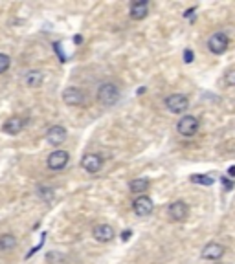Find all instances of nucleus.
Returning a JSON list of instances; mask_svg holds the SVG:
<instances>
[{
	"instance_id": "8",
	"label": "nucleus",
	"mask_w": 235,
	"mask_h": 264,
	"mask_svg": "<svg viewBox=\"0 0 235 264\" xmlns=\"http://www.w3.org/2000/svg\"><path fill=\"white\" fill-rule=\"evenodd\" d=\"M63 101L70 106H81L85 103V94L76 86H68L63 92Z\"/></svg>"
},
{
	"instance_id": "17",
	"label": "nucleus",
	"mask_w": 235,
	"mask_h": 264,
	"mask_svg": "<svg viewBox=\"0 0 235 264\" xmlns=\"http://www.w3.org/2000/svg\"><path fill=\"white\" fill-rule=\"evenodd\" d=\"M147 187H149V180H145V178H136L129 183V189L132 193H144L147 191Z\"/></svg>"
},
{
	"instance_id": "19",
	"label": "nucleus",
	"mask_w": 235,
	"mask_h": 264,
	"mask_svg": "<svg viewBox=\"0 0 235 264\" xmlns=\"http://www.w3.org/2000/svg\"><path fill=\"white\" fill-rule=\"evenodd\" d=\"M9 64H11L9 55H6V53H0V74H4V72L9 68Z\"/></svg>"
},
{
	"instance_id": "14",
	"label": "nucleus",
	"mask_w": 235,
	"mask_h": 264,
	"mask_svg": "<svg viewBox=\"0 0 235 264\" xmlns=\"http://www.w3.org/2000/svg\"><path fill=\"white\" fill-rule=\"evenodd\" d=\"M24 125H26V121L22 118H19V116H13V118H8V120L4 121V127L2 130L6 132V134H19V132H22Z\"/></svg>"
},
{
	"instance_id": "2",
	"label": "nucleus",
	"mask_w": 235,
	"mask_h": 264,
	"mask_svg": "<svg viewBox=\"0 0 235 264\" xmlns=\"http://www.w3.org/2000/svg\"><path fill=\"white\" fill-rule=\"evenodd\" d=\"M176 130L186 138L195 136L198 130V120L195 116H184V118H180L178 123H176Z\"/></svg>"
},
{
	"instance_id": "12",
	"label": "nucleus",
	"mask_w": 235,
	"mask_h": 264,
	"mask_svg": "<svg viewBox=\"0 0 235 264\" xmlns=\"http://www.w3.org/2000/svg\"><path fill=\"white\" fill-rule=\"evenodd\" d=\"M224 246L219 244V242H210V244H206L204 249H202V259L206 261H219L220 257L224 255Z\"/></svg>"
},
{
	"instance_id": "23",
	"label": "nucleus",
	"mask_w": 235,
	"mask_h": 264,
	"mask_svg": "<svg viewBox=\"0 0 235 264\" xmlns=\"http://www.w3.org/2000/svg\"><path fill=\"white\" fill-rule=\"evenodd\" d=\"M129 237H130V231H123V235H122L123 241H129Z\"/></svg>"
},
{
	"instance_id": "7",
	"label": "nucleus",
	"mask_w": 235,
	"mask_h": 264,
	"mask_svg": "<svg viewBox=\"0 0 235 264\" xmlns=\"http://www.w3.org/2000/svg\"><path fill=\"white\" fill-rule=\"evenodd\" d=\"M152 209H154V205H152V200L149 196H138L136 200L132 202V211L136 213L138 217H147V215H151Z\"/></svg>"
},
{
	"instance_id": "5",
	"label": "nucleus",
	"mask_w": 235,
	"mask_h": 264,
	"mask_svg": "<svg viewBox=\"0 0 235 264\" xmlns=\"http://www.w3.org/2000/svg\"><path fill=\"white\" fill-rule=\"evenodd\" d=\"M68 152L63 151V149H57V151H53L50 156H48V160H46V165L50 167L52 171H61V169H64L66 167V163H68Z\"/></svg>"
},
{
	"instance_id": "3",
	"label": "nucleus",
	"mask_w": 235,
	"mask_h": 264,
	"mask_svg": "<svg viewBox=\"0 0 235 264\" xmlns=\"http://www.w3.org/2000/svg\"><path fill=\"white\" fill-rule=\"evenodd\" d=\"M228 44H230V41H228L226 33H222V31H217V33H213L212 37L208 39V48L215 55H220V53L226 52Z\"/></svg>"
},
{
	"instance_id": "11",
	"label": "nucleus",
	"mask_w": 235,
	"mask_h": 264,
	"mask_svg": "<svg viewBox=\"0 0 235 264\" xmlns=\"http://www.w3.org/2000/svg\"><path fill=\"white\" fill-rule=\"evenodd\" d=\"M92 235L98 242H110L116 237V231H114V227L110 224H98L94 227Z\"/></svg>"
},
{
	"instance_id": "9",
	"label": "nucleus",
	"mask_w": 235,
	"mask_h": 264,
	"mask_svg": "<svg viewBox=\"0 0 235 264\" xmlns=\"http://www.w3.org/2000/svg\"><path fill=\"white\" fill-rule=\"evenodd\" d=\"M81 165H83V169L86 171V173L96 174L99 169L103 167V158H101L99 154H96V152H90V154H85L83 156Z\"/></svg>"
},
{
	"instance_id": "20",
	"label": "nucleus",
	"mask_w": 235,
	"mask_h": 264,
	"mask_svg": "<svg viewBox=\"0 0 235 264\" xmlns=\"http://www.w3.org/2000/svg\"><path fill=\"white\" fill-rule=\"evenodd\" d=\"M224 81H226L230 86H235V70H230V72H226V77H224Z\"/></svg>"
},
{
	"instance_id": "24",
	"label": "nucleus",
	"mask_w": 235,
	"mask_h": 264,
	"mask_svg": "<svg viewBox=\"0 0 235 264\" xmlns=\"http://www.w3.org/2000/svg\"><path fill=\"white\" fill-rule=\"evenodd\" d=\"M228 173H230V176H232V178H235V165L230 167V171H228Z\"/></svg>"
},
{
	"instance_id": "18",
	"label": "nucleus",
	"mask_w": 235,
	"mask_h": 264,
	"mask_svg": "<svg viewBox=\"0 0 235 264\" xmlns=\"http://www.w3.org/2000/svg\"><path fill=\"white\" fill-rule=\"evenodd\" d=\"M193 183H198V185H213V178L212 176H208V174H193L190 178Z\"/></svg>"
},
{
	"instance_id": "10",
	"label": "nucleus",
	"mask_w": 235,
	"mask_h": 264,
	"mask_svg": "<svg viewBox=\"0 0 235 264\" xmlns=\"http://www.w3.org/2000/svg\"><path fill=\"white\" fill-rule=\"evenodd\" d=\"M64 140H66V128L64 127H61V125H53V127L48 128V132H46V142L50 145L59 147V145L64 143Z\"/></svg>"
},
{
	"instance_id": "22",
	"label": "nucleus",
	"mask_w": 235,
	"mask_h": 264,
	"mask_svg": "<svg viewBox=\"0 0 235 264\" xmlns=\"http://www.w3.org/2000/svg\"><path fill=\"white\" fill-rule=\"evenodd\" d=\"M222 183H224V189H226V191H232V189H234V182L228 180L226 176H222Z\"/></svg>"
},
{
	"instance_id": "21",
	"label": "nucleus",
	"mask_w": 235,
	"mask_h": 264,
	"mask_svg": "<svg viewBox=\"0 0 235 264\" xmlns=\"http://www.w3.org/2000/svg\"><path fill=\"white\" fill-rule=\"evenodd\" d=\"M193 59H195V55H193V52H191L190 48H188V50H184V62H188V64H190V62H193Z\"/></svg>"
},
{
	"instance_id": "16",
	"label": "nucleus",
	"mask_w": 235,
	"mask_h": 264,
	"mask_svg": "<svg viewBox=\"0 0 235 264\" xmlns=\"http://www.w3.org/2000/svg\"><path fill=\"white\" fill-rule=\"evenodd\" d=\"M17 246V239L11 233L0 235V251H9Z\"/></svg>"
},
{
	"instance_id": "4",
	"label": "nucleus",
	"mask_w": 235,
	"mask_h": 264,
	"mask_svg": "<svg viewBox=\"0 0 235 264\" xmlns=\"http://www.w3.org/2000/svg\"><path fill=\"white\" fill-rule=\"evenodd\" d=\"M166 106L173 114H182L188 110L190 101H188V98L182 96V94H171L169 98H166Z\"/></svg>"
},
{
	"instance_id": "6",
	"label": "nucleus",
	"mask_w": 235,
	"mask_h": 264,
	"mask_svg": "<svg viewBox=\"0 0 235 264\" xmlns=\"http://www.w3.org/2000/svg\"><path fill=\"white\" fill-rule=\"evenodd\" d=\"M167 215H169V219L174 220V222H184V220L188 219V215H190V207L186 202H173V204L169 205V209H167Z\"/></svg>"
},
{
	"instance_id": "1",
	"label": "nucleus",
	"mask_w": 235,
	"mask_h": 264,
	"mask_svg": "<svg viewBox=\"0 0 235 264\" xmlns=\"http://www.w3.org/2000/svg\"><path fill=\"white\" fill-rule=\"evenodd\" d=\"M120 99V88L114 83H103L98 88V101L101 105L110 106Z\"/></svg>"
},
{
	"instance_id": "15",
	"label": "nucleus",
	"mask_w": 235,
	"mask_h": 264,
	"mask_svg": "<svg viewBox=\"0 0 235 264\" xmlns=\"http://www.w3.org/2000/svg\"><path fill=\"white\" fill-rule=\"evenodd\" d=\"M24 81H26V84L31 86V88H37L39 84L43 83V74H41L39 70H30V72L26 74V77H24Z\"/></svg>"
},
{
	"instance_id": "13",
	"label": "nucleus",
	"mask_w": 235,
	"mask_h": 264,
	"mask_svg": "<svg viewBox=\"0 0 235 264\" xmlns=\"http://www.w3.org/2000/svg\"><path fill=\"white\" fill-rule=\"evenodd\" d=\"M130 19H134V20H142L145 17L149 15V2H145V0H138V2H132L130 4Z\"/></svg>"
}]
</instances>
